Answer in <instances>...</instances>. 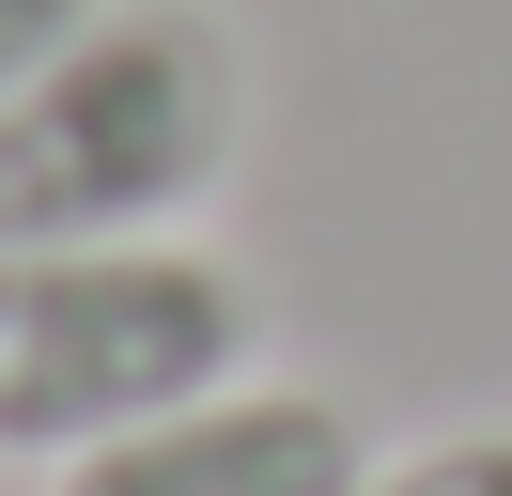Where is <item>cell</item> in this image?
<instances>
[{"mask_svg": "<svg viewBox=\"0 0 512 496\" xmlns=\"http://www.w3.org/2000/svg\"><path fill=\"white\" fill-rule=\"evenodd\" d=\"M249 155V47L202 0H109L32 93H0V248L187 233Z\"/></svg>", "mask_w": 512, "mask_h": 496, "instance_id": "cell-1", "label": "cell"}, {"mask_svg": "<svg viewBox=\"0 0 512 496\" xmlns=\"http://www.w3.org/2000/svg\"><path fill=\"white\" fill-rule=\"evenodd\" d=\"M264 341L249 279L187 233H125V248H0V450L16 465H78L109 434L171 419V403L233 388Z\"/></svg>", "mask_w": 512, "mask_h": 496, "instance_id": "cell-2", "label": "cell"}, {"mask_svg": "<svg viewBox=\"0 0 512 496\" xmlns=\"http://www.w3.org/2000/svg\"><path fill=\"white\" fill-rule=\"evenodd\" d=\"M357 481H373V434L326 388H280V372H233V388L63 465V496H357Z\"/></svg>", "mask_w": 512, "mask_h": 496, "instance_id": "cell-3", "label": "cell"}, {"mask_svg": "<svg viewBox=\"0 0 512 496\" xmlns=\"http://www.w3.org/2000/svg\"><path fill=\"white\" fill-rule=\"evenodd\" d=\"M357 496H512V434H435V450H388Z\"/></svg>", "mask_w": 512, "mask_h": 496, "instance_id": "cell-4", "label": "cell"}, {"mask_svg": "<svg viewBox=\"0 0 512 496\" xmlns=\"http://www.w3.org/2000/svg\"><path fill=\"white\" fill-rule=\"evenodd\" d=\"M94 16H109V0H0V93H32V78H47V62H63Z\"/></svg>", "mask_w": 512, "mask_h": 496, "instance_id": "cell-5", "label": "cell"}]
</instances>
